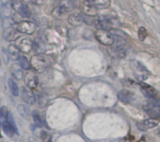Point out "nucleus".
<instances>
[{"mask_svg": "<svg viewBox=\"0 0 160 142\" xmlns=\"http://www.w3.org/2000/svg\"><path fill=\"white\" fill-rule=\"evenodd\" d=\"M11 74L16 80H18V81L22 80V67L21 66L19 67L17 66H13L12 68H11Z\"/></svg>", "mask_w": 160, "mask_h": 142, "instance_id": "nucleus-23", "label": "nucleus"}, {"mask_svg": "<svg viewBox=\"0 0 160 142\" xmlns=\"http://www.w3.org/2000/svg\"><path fill=\"white\" fill-rule=\"evenodd\" d=\"M15 45L19 49L20 51H22L23 53H29L33 49L34 42L31 39H29L28 37H21L15 40Z\"/></svg>", "mask_w": 160, "mask_h": 142, "instance_id": "nucleus-6", "label": "nucleus"}, {"mask_svg": "<svg viewBox=\"0 0 160 142\" xmlns=\"http://www.w3.org/2000/svg\"><path fill=\"white\" fill-rule=\"evenodd\" d=\"M81 9L82 11V13H84L87 16L94 17V16L98 15V8L95 6H93L91 3H89L88 1H85L84 3L82 4Z\"/></svg>", "mask_w": 160, "mask_h": 142, "instance_id": "nucleus-10", "label": "nucleus"}, {"mask_svg": "<svg viewBox=\"0 0 160 142\" xmlns=\"http://www.w3.org/2000/svg\"><path fill=\"white\" fill-rule=\"evenodd\" d=\"M144 111L152 117H160V102L155 99H148L143 103Z\"/></svg>", "mask_w": 160, "mask_h": 142, "instance_id": "nucleus-3", "label": "nucleus"}, {"mask_svg": "<svg viewBox=\"0 0 160 142\" xmlns=\"http://www.w3.org/2000/svg\"><path fill=\"white\" fill-rule=\"evenodd\" d=\"M115 22L112 19H106V18H100L96 19L93 21V25L98 29H103V30H112L114 27Z\"/></svg>", "mask_w": 160, "mask_h": 142, "instance_id": "nucleus-7", "label": "nucleus"}, {"mask_svg": "<svg viewBox=\"0 0 160 142\" xmlns=\"http://www.w3.org/2000/svg\"><path fill=\"white\" fill-rule=\"evenodd\" d=\"M36 29H37V26L35 22L31 21H21L16 25V30L18 32L22 34H26V35L34 34Z\"/></svg>", "mask_w": 160, "mask_h": 142, "instance_id": "nucleus-5", "label": "nucleus"}, {"mask_svg": "<svg viewBox=\"0 0 160 142\" xmlns=\"http://www.w3.org/2000/svg\"><path fill=\"white\" fill-rule=\"evenodd\" d=\"M146 37H147V30L143 26H142L138 31V37L141 41H143L146 38Z\"/></svg>", "mask_w": 160, "mask_h": 142, "instance_id": "nucleus-26", "label": "nucleus"}, {"mask_svg": "<svg viewBox=\"0 0 160 142\" xmlns=\"http://www.w3.org/2000/svg\"><path fill=\"white\" fill-rule=\"evenodd\" d=\"M57 6H59L67 13L69 12V11H72L74 9V7H75L73 1H71V0H60L58 2V5Z\"/></svg>", "mask_w": 160, "mask_h": 142, "instance_id": "nucleus-16", "label": "nucleus"}, {"mask_svg": "<svg viewBox=\"0 0 160 142\" xmlns=\"http://www.w3.org/2000/svg\"><path fill=\"white\" fill-rule=\"evenodd\" d=\"M22 100H23L26 104H28V105H33V104L35 103V100H36L35 95H34V94H33L31 88H29V87H27V86H25V87L22 88Z\"/></svg>", "mask_w": 160, "mask_h": 142, "instance_id": "nucleus-11", "label": "nucleus"}, {"mask_svg": "<svg viewBox=\"0 0 160 142\" xmlns=\"http://www.w3.org/2000/svg\"><path fill=\"white\" fill-rule=\"evenodd\" d=\"M49 59L44 54H36L30 60V66L38 72H43L49 66Z\"/></svg>", "mask_w": 160, "mask_h": 142, "instance_id": "nucleus-1", "label": "nucleus"}, {"mask_svg": "<svg viewBox=\"0 0 160 142\" xmlns=\"http://www.w3.org/2000/svg\"><path fill=\"white\" fill-rule=\"evenodd\" d=\"M1 126H2V128H3L4 132H5L8 136H9V137H13L15 134H18V130H17L16 126L13 125L12 122H10V121H8H8L2 122V123H1Z\"/></svg>", "mask_w": 160, "mask_h": 142, "instance_id": "nucleus-12", "label": "nucleus"}, {"mask_svg": "<svg viewBox=\"0 0 160 142\" xmlns=\"http://www.w3.org/2000/svg\"><path fill=\"white\" fill-rule=\"evenodd\" d=\"M118 98L123 103H130L134 99V94L129 91L123 90L118 94Z\"/></svg>", "mask_w": 160, "mask_h": 142, "instance_id": "nucleus-14", "label": "nucleus"}, {"mask_svg": "<svg viewBox=\"0 0 160 142\" xmlns=\"http://www.w3.org/2000/svg\"><path fill=\"white\" fill-rule=\"evenodd\" d=\"M19 65L20 66L22 67V69H26L28 70L30 68V62L27 60V58L25 56H21L20 55V58H19Z\"/></svg>", "mask_w": 160, "mask_h": 142, "instance_id": "nucleus-24", "label": "nucleus"}, {"mask_svg": "<svg viewBox=\"0 0 160 142\" xmlns=\"http://www.w3.org/2000/svg\"><path fill=\"white\" fill-rule=\"evenodd\" d=\"M24 82L27 87L35 89L38 84V78L37 73L33 70H29L24 76Z\"/></svg>", "mask_w": 160, "mask_h": 142, "instance_id": "nucleus-8", "label": "nucleus"}, {"mask_svg": "<svg viewBox=\"0 0 160 142\" xmlns=\"http://www.w3.org/2000/svg\"><path fill=\"white\" fill-rule=\"evenodd\" d=\"M0 66H1V60H0Z\"/></svg>", "mask_w": 160, "mask_h": 142, "instance_id": "nucleus-31", "label": "nucleus"}, {"mask_svg": "<svg viewBox=\"0 0 160 142\" xmlns=\"http://www.w3.org/2000/svg\"><path fill=\"white\" fill-rule=\"evenodd\" d=\"M142 91L143 93V95L145 96H147L149 99H154L156 97V91L148 84H145V83H142Z\"/></svg>", "mask_w": 160, "mask_h": 142, "instance_id": "nucleus-15", "label": "nucleus"}, {"mask_svg": "<svg viewBox=\"0 0 160 142\" xmlns=\"http://www.w3.org/2000/svg\"><path fill=\"white\" fill-rule=\"evenodd\" d=\"M8 110L7 107H1L0 108V118L1 119H8Z\"/></svg>", "mask_w": 160, "mask_h": 142, "instance_id": "nucleus-28", "label": "nucleus"}, {"mask_svg": "<svg viewBox=\"0 0 160 142\" xmlns=\"http://www.w3.org/2000/svg\"><path fill=\"white\" fill-rule=\"evenodd\" d=\"M8 88H9L11 94L14 96H18L19 95V87H18V84L16 83V81L13 79H8Z\"/></svg>", "mask_w": 160, "mask_h": 142, "instance_id": "nucleus-21", "label": "nucleus"}, {"mask_svg": "<svg viewBox=\"0 0 160 142\" xmlns=\"http://www.w3.org/2000/svg\"><path fill=\"white\" fill-rule=\"evenodd\" d=\"M95 37L99 43L105 46H112L114 42V37L109 30L98 29L95 33Z\"/></svg>", "mask_w": 160, "mask_h": 142, "instance_id": "nucleus-2", "label": "nucleus"}, {"mask_svg": "<svg viewBox=\"0 0 160 142\" xmlns=\"http://www.w3.org/2000/svg\"><path fill=\"white\" fill-rule=\"evenodd\" d=\"M66 14L67 12L64 9H62L59 6H56L52 11V16L55 19H63Z\"/></svg>", "mask_w": 160, "mask_h": 142, "instance_id": "nucleus-22", "label": "nucleus"}, {"mask_svg": "<svg viewBox=\"0 0 160 142\" xmlns=\"http://www.w3.org/2000/svg\"><path fill=\"white\" fill-rule=\"evenodd\" d=\"M17 111L22 118H23L25 120L30 119V110L25 105H19L17 108Z\"/></svg>", "mask_w": 160, "mask_h": 142, "instance_id": "nucleus-19", "label": "nucleus"}, {"mask_svg": "<svg viewBox=\"0 0 160 142\" xmlns=\"http://www.w3.org/2000/svg\"><path fill=\"white\" fill-rule=\"evenodd\" d=\"M68 22L69 24H71L73 26H80L83 22V17H82V15L81 13L74 12V13H71L68 16Z\"/></svg>", "mask_w": 160, "mask_h": 142, "instance_id": "nucleus-13", "label": "nucleus"}, {"mask_svg": "<svg viewBox=\"0 0 160 142\" xmlns=\"http://www.w3.org/2000/svg\"><path fill=\"white\" fill-rule=\"evenodd\" d=\"M10 6L15 12H17L20 16L22 17H29L30 10L23 0H11Z\"/></svg>", "mask_w": 160, "mask_h": 142, "instance_id": "nucleus-4", "label": "nucleus"}, {"mask_svg": "<svg viewBox=\"0 0 160 142\" xmlns=\"http://www.w3.org/2000/svg\"><path fill=\"white\" fill-rule=\"evenodd\" d=\"M32 117H33V120H34L36 125L38 126V127H42V125H42V120H41V117H40V115L38 114V112L33 111Z\"/></svg>", "mask_w": 160, "mask_h": 142, "instance_id": "nucleus-25", "label": "nucleus"}, {"mask_svg": "<svg viewBox=\"0 0 160 142\" xmlns=\"http://www.w3.org/2000/svg\"><path fill=\"white\" fill-rule=\"evenodd\" d=\"M15 31H17L16 29H14L12 26L10 27H7L5 28V31H4V37H5V39L8 40V41H11L15 38Z\"/></svg>", "mask_w": 160, "mask_h": 142, "instance_id": "nucleus-20", "label": "nucleus"}, {"mask_svg": "<svg viewBox=\"0 0 160 142\" xmlns=\"http://www.w3.org/2000/svg\"><path fill=\"white\" fill-rule=\"evenodd\" d=\"M97 8H108L111 6V0H87Z\"/></svg>", "mask_w": 160, "mask_h": 142, "instance_id": "nucleus-17", "label": "nucleus"}, {"mask_svg": "<svg viewBox=\"0 0 160 142\" xmlns=\"http://www.w3.org/2000/svg\"><path fill=\"white\" fill-rule=\"evenodd\" d=\"M158 136H159V137H160V130H159V131H158Z\"/></svg>", "mask_w": 160, "mask_h": 142, "instance_id": "nucleus-30", "label": "nucleus"}, {"mask_svg": "<svg viewBox=\"0 0 160 142\" xmlns=\"http://www.w3.org/2000/svg\"><path fill=\"white\" fill-rule=\"evenodd\" d=\"M8 55L10 56L12 60H19L21 51H19V49L16 47L15 44H10L8 47Z\"/></svg>", "mask_w": 160, "mask_h": 142, "instance_id": "nucleus-18", "label": "nucleus"}, {"mask_svg": "<svg viewBox=\"0 0 160 142\" xmlns=\"http://www.w3.org/2000/svg\"><path fill=\"white\" fill-rule=\"evenodd\" d=\"M40 139L43 142H52V137L51 135L46 132V131H41L40 132Z\"/></svg>", "mask_w": 160, "mask_h": 142, "instance_id": "nucleus-27", "label": "nucleus"}, {"mask_svg": "<svg viewBox=\"0 0 160 142\" xmlns=\"http://www.w3.org/2000/svg\"><path fill=\"white\" fill-rule=\"evenodd\" d=\"M158 125V123L156 120L153 119H148V120H143L140 123L137 124V128L141 131H147L149 129H153Z\"/></svg>", "mask_w": 160, "mask_h": 142, "instance_id": "nucleus-9", "label": "nucleus"}, {"mask_svg": "<svg viewBox=\"0 0 160 142\" xmlns=\"http://www.w3.org/2000/svg\"><path fill=\"white\" fill-rule=\"evenodd\" d=\"M46 100H47V98L45 97V95H44L43 93H40V94L38 95V104L41 105V106H43V105L46 104V102H47Z\"/></svg>", "mask_w": 160, "mask_h": 142, "instance_id": "nucleus-29", "label": "nucleus"}]
</instances>
